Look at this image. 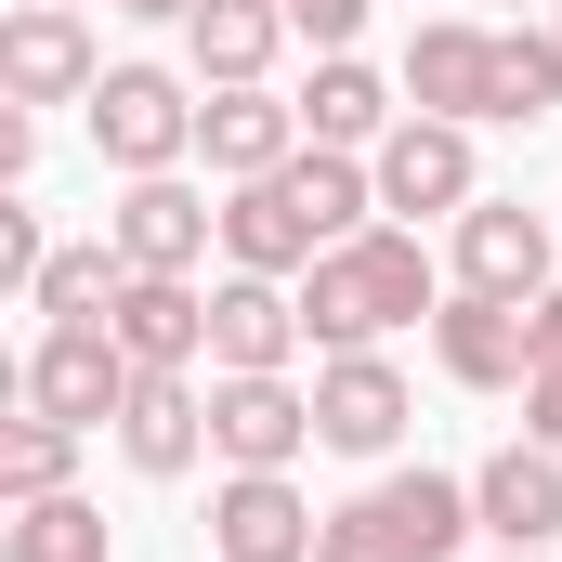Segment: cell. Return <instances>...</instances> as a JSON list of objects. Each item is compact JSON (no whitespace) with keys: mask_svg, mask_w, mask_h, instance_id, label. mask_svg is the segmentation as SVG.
<instances>
[{"mask_svg":"<svg viewBox=\"0 0 562 562\" xmlns=\"http://www.w3.org/2000/svg\"><path fill=\"white\" fill-rule=\"evenodd\" d=\"M92 157L144 183V170H183L196 157V92L170 79V66H105L92 79Z\"/></svg>","mask_w":562,"mask_h":562,"instance_id":"cell-2","label":"cell"},{"mask_svg":"<svg viewBox=\"0 0 562 562\" xmlns=\"http://www.w3.org/2000/svg\"><path fill=\"white\" fill-rule=\"evenodd\" d=\"M0 562H105V510L92 497H26L0 524Z\"/></svg>","mask_w":562,"mask_h":562,"instance_id":"cell-24","label":"cell"},{"mask_svg":"<svg viewBox=\"0 0 562 562\" xmlns=\"http://www.w3.org/2000/svg\"><path fill=\"white\" fill-rule=\"evenodd\" d=\"M484 92H497V26L431 13L419 40H406V105L419 119H484Z\"/></svg>","mask_w":562,"mask_h":562,"instance_id":"cell-15","label":"cell"},{"mask_svg":"<svg viewBox=\"0 0 562 562\" xmlns=\"http://www.w3.org/2000/svg\"><path fill=\"white\" fill-rule=\"evenodd\" d=\"M419 314H445L419 223H367V236H340V249L301 262V327H314L327 353H380V340L419 327Z\"/></svg>","mask_w":562,"mask_h":562,"instance_id":"cell-1","label":"cell"},{"mask_svg":"<svg viewBox=\"0 0 562 562\" xmlns=\"http://www.w3.org/2000/svg\"><path fill=\"white\" fill-rule=\"evenodd\" d=\"M314 249H340V236H327V210L301 196V170H262V183L223 196V262H236V276H301Z\"/></svg>","mask_w":562,"mask_h":562,"instance_id":"cell-9","label":"cell"},{"mask_svg":"<svg viewBox=\"0 0 562 562\" xmlns=\"http://www.w3.org/2000/svg\"><path fill=\"white\" fill-rule=\"evenodd\" d=\"M105 236H119V262H132V276H196V262H210V236H223V210H210L183 170H144L132 196L105 210Z\"/></svg>","mask_w":562,"mask_h":562,"instance_id":"cell-7","label":"cell"},{"mask_svg":"<svg viewBox=\"0 0 562 562\" xmlns=\"http://www.w3.org/2000/svg\"><path fill=\"white\" fill-rule=\"evenodd\" d=\"M105 13H144V26H183L196 0H105Z\"/></svg>","mask_w":562,"mask_h":562,"instance_id":"cell-32","label":"cell"},{"mask_svg":"<svg viewBox=\"0 0 562 562\" xmlns=\"http://www.w3.org/2000/svg\"><path fill=\"white\" fill-rule=\"evenodd\" d=\"M471 510H484V537L497 550H550L562 537V458L524 431V445H497L484 471H471Z\"/></svg>","mask_w":562,"mask_h":562,"instance_id":"cell-14","label":"cell"},{"mask_svg":"<svg viewBox=\"0 0 562 562\" xmlns=\"http://www.w3.org/2000/svg\"><path fill=\"white\" fill-rule=\"evenodd\" d=\"M380 497H393V524H406V550H419V562H458V537H471V524H484V510H471V484H458V471H393V484H380Z\"/></svg>","mask_w":562,"mask_h":562,"instance_id":"cell-23","label":"cell"},{"mask_svg":"<svg viewBox=\"0 0 562 562\" xmlns=\"http://www.w3.org/2000/svg\"><path fill=\"white\" fill-rule=\"evenodd\" d=\"M431 353L458 393H524L537 380V301H497V288H458L431 314Z\"/></svg>","mask_w":562,"mask_h":562,"instance_id":"cell-5","label":"cell"},{"mask_svg":"<svg viewBox=\"0 0 562 562\" xmlns=\"http://www.w3.org/2000/svg\"><path fill=\"white\" fill-rule=\"evenodd\" d=\"M537 367H562V276L537 288Z\"/></svg>","mask_w":562,"mask_h":562,"instance_id":"cell-31","label":"cell"},{"mask_svg":"<svg viewBox=\"0 0 562 562\" xmlns=\"http://www.w3.org/2000/svg\"><path fill=\"white\" fill-rule=\"evenodd\" d=\"M40 262H53V249H40V210H26V196H0V288L26 301V288H40Z\"/></svg>","mask_w":562,"mask_h":562,"instance_id":"cell-27","label":"cell"},{"mask_svg":"<svg viewBox=\"0 0 562 562\" xmlns=\"http://www.w3.org/2000/svg\"><path fill=\"white\" fill-rule=\"evenodd\" d=\"M497 562H537V550H497Z\"/></svg>","mask_w":562,"mask_h":562,"instance_id":"cell-33","label":"cell"},{"mask_svg":"<svg viewBox=\"0 0 562 562\" xmlns=\"http://www.w3.org/2000/svg\"><path fill=\"white\" fill-rule=\"evenodd\" d=\"M66 471H79V431L66 419L26 406V419L0 431V497H13V510H26V497H66Z\"/></svg>","mask_w":562,"mask_h":562,"instance_id":"cell-25","label":"cell"},{"mask_svg":"<svg viewBox=\"0 0 562 562\" xmlns=\"http://www.w3.org/2000/svg\"><path fill=\"white\" fill-rule=\"evenodd\" d=\"M314 562H419V550H406L393 497L367 484V497H340V510H327V537H314Z\"/></svg>","mask_w":562,"mask_h":562,"instance_id":"cell-26","label":"cell"},{"mask_svg":"<svg viewBox=\"0 0 562 562\" xmlns=\"http://www.w3.org/2000/svg\"><path fill=\"white\" fill-rule=\"evenodd\" d=\"M288 40H301V26H288V0H196V13H183V53H196V79H210V92L262 79Z\"/></svg>","mask_w":562,"mask_h":562,"instance_id":"cell-20","label":"cell"},{"mask_svg":"<svg viewBox=\"0 0 562 562\" xmlns=\"http://www.w3.org/2000/svg\"><path fill=\"white\" fill-rule=\"evenodd\" d=\"M301 445H314V393L288 367L276 380H210V458L223 471H288Z\"/></svg>","mask_w":562,"mask_h":562,"instance_id":"cell-12","label":"cell"},{"mask_svg":"<svg viewBox=\"0 0 562 562\" xmlns=\"http://www.w3.org/2000/svg\"><path fill=\"white\" fill-rule=\"evenodd\" d=\"M367 170H380V210H393V223H445V210H471V196H484L471 119H419V105L380 132V157H367Z\"/></svg>","mask_w":562,"mask_h":562,"instance_id":"cell-3","label":"cell"},{"mask_svg":"<svg viewBox=\"0 0 562 562\" xmlns=\"http://www.w3.org/2000/svg\"><path fill=\"white\" fill-rule=\"evenodd\" d=\"M132 340L119 327H40V353H26V406L40 419H66V431H105L119 406H132Z\"/></svg>","mask_w":562,"mask_h":562,"instance_id":"cell-4","label":"cell"},{"mask_svg":"<svg viewBox=\"0 0 562 562\" xmlns=\"http://www.w3.org/2000/svg\"><path fill=\"white\" fill-rule=\"evenodd\" d=\"M393 92H406V79H380L367 53H314V79H301V144L380 157V132H393Z\"/></svg>","mask_w":562,"mask_h":562,"instance_id":"cell-18","label":"cell"},{"mask_svg":"<svg viewBox=\"0 0 562 562\" xmlns=\"http://www.w3.org/2000/svg\"><path fill=\"white\" fill-rule=\"evenodd\" d=\"M550 105H562V26H524V13H510V26H497V92H484V119H524V132H537Z\"/></svg>","mask_w":562,"mask_h":562,"instance_id":"cell-22","label":"cell"},{"mask_svg":"<svg viewBox=\"0 0 562 562\" xmlns=\"http://www.w3.org/2000/svg\"><path fill=\"white\" fill-rule=\"evenodd\" d=\"M196 157H210L223 183H262V170L301 157V105H276L262 79H236V92H210V105H196Z\"/></svg>","mask_w":562,"mask_h":562,"instance_id":"cell-16","label":"cell"},{"mask_svg":"<svg viewBox=\"0 0 562 562\" xmlns=\"http://www.w3.org/2000/svg\"><path fill=\"white\" fill-rule=\"evenodd\" d=\"M196 445H210V393H196V367H144L132 406H119V458L132 471H196Z\"/></svg>","mask_w":562,"mask_h":562,"instance_id":"cell-17","label":"cell"},{"mask_svg":"<svg viewBox=\"0 0 562 562\" xmlns=\"http://www.w3.org/2000/svg\"><path fill=\"white\" fill-rule=\"evenodd\" d=\"M119 288H132L119 236H79V249H53V262H40L26 314H40V327H105V301H119Z\"/></svg>","mask_w":562,"mask_h":562,"instance_id":"cell-21","label":"cell"},{"mask_svg":"<svg viewBox=\"0 0 562 562\" xmlns=\"http://www.w3.org/2000/svg\"><path fill=\"white\" fill-rule=\"evenodd\" d=\"M105 327L132 340V367H210V288L196 276H132L105 301Z\"/></svg>","mask_w":562,"mask_h":562,"instance_id":"cell-19","label":"cell"},{"mask_svg":"<svg viewBox=\"0 0 562 562\" xmlns=\"http://www.w3.org/2000/svg\"><path fill=\"white\" fill-rule=\"evenodd\" d=\"M314 537H327V510L288 471H223V497H210V550L223 562H314Z\"/></svg>","mask_w":562,"mask_h":562,"instance_id":"cell-11","label":"cell"},{"mask_svg":"<svg viewBox=\"0 0 562 562\" xmlns=\"http://www.w3.org/2000/svg\"><path fill=\"white\" fill-rule=\"evenodd\" d=\"M524 431L562 458V367H537V380H524Z\"/></svg>","mask_w":562,"mask_h":562,"instance_id":"cell-29","label":"cell"},{"mask_svg":"<svg viewBox=\"0 0 562 562\" xmlns=\"http://www.w3.org/2000/svg\"><path fill=\"white\" fill-rule=\"evenodd\" d=\"M92 79H105V53H92L79 0H26L0 26V92L13 105H92Z\"/></svg>","mask_w":562,"mask_h":562,"instance_id":"cell-6","label":"cell"},{"mask_svg":"<svg viewBox=\"0 0 562 562\" xmlns=\"http://www.w3.org/2000/svg\"><path fill=\"white\" fill-rule=\"evenodd\" d=\"M26 170H40V119H26V105H0V183H26Z\"/></svg>","mask_w":562,"mask_h":562,"instance_id":"cell-30","label":"cell"},{"mask_svg":"<svg viewBox=\"0 0 562 562\" xmlns=\"http://www.w3.org/2000/svg\"><path fill=\"white\" fill-rule=\"evenodd\" d=\"M406 367L393 353H327L314 367V445H340V458H393L406 445Z\"/></svg>","mask_w":562,"mask_h":562,"instance_id":"cell-8","label":"cell"},{"mask_svg":"<svg viewBox=\"0 0 562 562\" xmlns=\"http://www.w3.org/2000/svg\"><path fill=\"white\" fill-rule=\"evenodd\" d=\"M458 288L537 301V288H550V210H524V196H471V210H458Z\"/></svg>","mask_w":562,"mask_h":562,"instance_id":"cell-13","label":"cell"},{"mask_svg":"<svg viewBox=\"0 0 562 562\" xmlns=\"http://www.w3.org/2000/svg\"><path fill=\"white\" fill-rule=\"evenodd\" d=\"M301 340L314 327H301V288L288 276H223L210 288V380H276Z\"/></svg>","mask_w":562,"mask_h":562,"instance_id":"cell-10","label":"cell"},{"mask_svg":"<svg viewBox=\"0 0 562 562\" xmlns=\"http://www.w3.org/2000/svg\"><path fill=\"white\" fill-rule=\"evenodd\" d=\"M288 26H301L314 53H353V40H367V0H288Z\"/></svg>","mask_w":562,"mask_h":562,"instance_id":"cell-28","label":"cell"}]
</instances>
